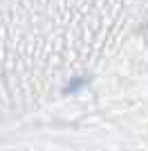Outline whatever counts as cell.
<instances>
[{
	"mask_svg": "<svg viewBox=\"0 0 148 151\" xmlns=\"http://www.w3.org/2000/svg\"><path fill=\"white\" fill-rule=\"evenodd\" d=\"M81 86H83V79H74V81L70 83L68 88H65V93H74V90H79Z\"/></svg>",
	"mask_w": 148,
	"mask_h": 151,
	"instance_id": "6da1fadb",
	"label": "cell"
}]
</instances>
